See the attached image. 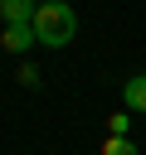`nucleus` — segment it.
Wrapping results in <instances>:
<instances>
[{
	"mask_svg": "<svg viewBox=\"0 0 146 155\" xmlns=\"http://www.w3.org/2000/svg\"><path fill=\"white\" fill-rule=\"evenodd\" d=\"M0 44H5V53H29L39 44V34H34V24H5Z\"/></svg>",
	"mask_w": 146,
	"mask_h": 155,
	"instance_id": "nucleus-2",
	"label": "nucleus"
},
{
	"mask_svg": "<svg viewBox=\"0 0 146 155\" xmlns=\"http://www.w3.org/2000/svg\"><path fill=\"white\" fill-rule=\"evenodd\" d=\"M39 5H49V0H39Z\"/></svg>",
	"mask_w": 146,
	"mask_h": 155,
	"instance_id": "nucleus-8",
	"label": "nucleus"
},
{
	"mask_svg": "<svg viewBox=\"0 0 146 155\" xmlns=\"http://www.w3.org/2000/svg\"><path fill=\"white\" fill-rule=\"evenodd\" d=\"M102 155H141V150L131 145V136H107L102 140Z\"/></svg>",
	"mask_w": 146,
	"mask_h": 155,
	"instance_id": "nucleus-5",
	"label": "nucleus"
},
{
	"mask_svg": "<svg viewBox=\"0 0 146 155\" xmlns=\"http://www.w3.org/2000/svg\"><path fill=\"white\" fill-rule=\"evenodd\" d=\"M19 82H24V87H39V68L24 63V68H19Z\"/></svg>",
	"mask_w": 146,
	"mask_h": 155,
	"instance_id": "nucleus-7",
	"label": "nucleus"
},
{
	"mask_svg": "<svg viewBox=\"0 0 146 155\" xmlns=\"http://www.w3.org/2000/svg\"><path fill=\"white\" fill-rule=\"evenodd\" d=\"M34 34H39V44H49V48H68L73 34H78V10H73L68 0H49V5H39V15H34Z\"/></svg>",
	"mask_w": 146,
	"mask_h": 155,
	"instance_id": "nucleus-1",
	"label": "nucleus"
},
{
	"mask_svg": "<svg viewBox=\"0 0 146 155\" xmlns=\"http://www.w3.org/2000/svg\"><path fill=\"white\" fill-rule=\"evenodd\" d=\"M39 0H0V19L5 24H34Z\"/></svg>",
	"mask_w": 146,
	"mask_h": 155,
	"instance_id": "nucleus-3",
	"label": "nucleus"
},
{
	"mask_svg": "<svg viewBox=\"0 0 146 155\" xmlns=\"http://www.w3.org/2000/svg\"><path fill=\"white\" fill-rule=\"evenodd\" d=\"M122 97H127V107H131V111H146V73L127 78V82H122Z\"/></svg>",
	"mask_w": 146,
	"mask_h": 155,
	"instance_id": "nucleus-4",
	"label": "nucleus"
},
{
	"mask_svg": "<svg viewBox=\"0 0 146 155\" xmlns=\"http://www.w3.org/2000/svg\"><path fill=\"white\" fill-rule=\"evenodd\" d=\"M127 126H131V116H127V111H117V116H107V136H131Z\"/></svg>",
	"mask_w": 146,
	"mask_h": 155,
	"instance_id": "nucleus-6",
	"label": "nucleus"
}]
</instances>
